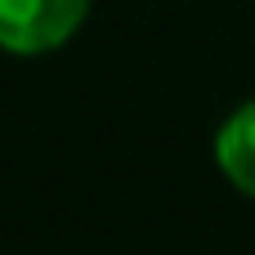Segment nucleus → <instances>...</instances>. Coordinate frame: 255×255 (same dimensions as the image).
Returning a JSON list of instances; mask_svg holds the SVG:
<instances>
[{
	"label": "nucleus",
	"instance_id": "1",
	"mask_svg": "<svg viewBox=\"0 0 255 255\" xmlns=\"http://www.w3.org/2000/svg\"><path fill=\"white\" fill-rule=\"evenodd\" d=\"M90 13V0H0V45L9 54L58 49Z\"/></svg>",
	"mask_w": 255,
	"mask_h": 255
},
{
	"label": "nucleus",
	"instance_id": "2",
	"mask_svg": "<svg viewBox=\"0 0 255 255\" xmlns=\"http://www.w3.org/2000/svg\"><path fill=\"white\" fill-rule=\"evenodd\" d=\"M215 157H220V170L229 175V184H238L242 193L255 197V103H242L220 126Z\"/></svg>",
	"mask_w": 255,
	"mask_h": 255
}]
</instances>
